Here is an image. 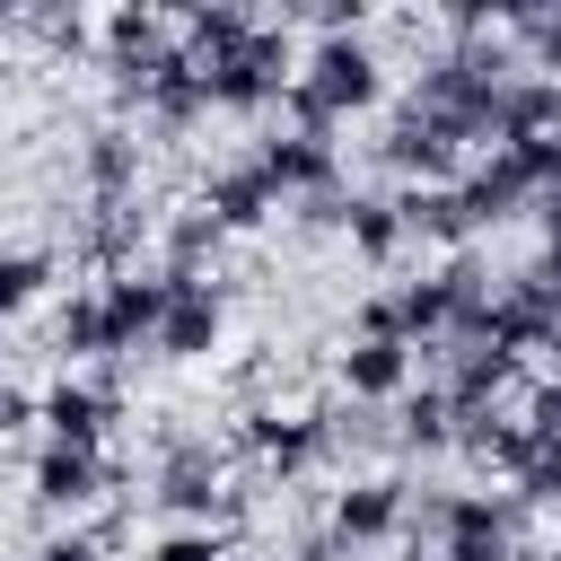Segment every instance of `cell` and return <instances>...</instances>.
Wrapping results in <instances>:
<instances>
[{
    "label": "cell",
    "instance_id": "cell-1",
    "mask_svg": "<svg viewBox=\"0 0 561 561\" xmlns=\"http://www.w3.org/2000/svg\"><path fill=\"white\" fill-rule=\"evenodd\" d=\"M228 456H237L228 438H210V430H184V421L167 412V421H158L149 500H158L167 517H202V526H210V517H219V500H228V482H237V473H228Z\"/></svg>",
    "mask_w": 561,
    "mask_h": 561
},
{
    "label": "cell",
    "instance_id": "cell-2",
    "mask_svg": "<svg viewBox=\"0 0 561 561\" xmlns=\"http://www.w3.org/2000/svg\"><path fill=\"white\" fill-rule=\"evenodd\" d=\"M298 88H307V96H316V114L342 131L351 114H368V105L386 96V61H377V44H368V35H316V44H307Z\"/></svg>",
    "mask_w": 561,
    "mask_h": 561
},
{
    "label": "cell",
    "instance_id": "cell-3",
    "mask_svg": "<svg viewBox=\"0 0 561 561\" xmlns=\"http://www.w3.org/2000/svg\"><path fill=\"white\" fill-rule=\"evenodd\" d=\"M123 377H131V359H96L88 377H53L44 386V438L53 447H96L105 456V430L123 421Z\"/></svg>",
    "mask_w": 561,
    "mask_h": 561
},
{
    "label": "cell",
    "instance_id": "cell-4",
    "mask_svg": "<svg viewBox=\"0 0 561 561\" xmlns=\"http://www.w3.org/2000/svg\"><path fill=\"white\" fill-rule=\"evenodd\" d=\"M377 167L386 175H403V184H465V131L447 123V114H430V105H394V123H386V140H377Z\"/></svg>",
    "mask_w": 561,
    "mask_h": 561
},
{
    "label": "cell",
    "instance_id": "cell-5",
    "mask_svg": "<svg viewBox=\"0 0 561 561\" xmlns=\"http://www.w3.org/2000/svg\"><path fill=\"white\" fill-rule=\"evenodd\" d=\"M158 219L167 210H149V202H88L70 219V263L96 272V280H123V272H140V245H149Z\"/></svg>",
    "mask_w": 561,
    "mask_h": 561
},
{
    "label": "cell",
    "instance_id": "cell-6",
    "mask_svg": "<svg viewBox=\"0 0 561 561\" xmlns=\"http://www.w3.org/2000/svg\"><path fill=\"white\" fill-rule=\"evenodd\" d=\"M123 482V465L114 456H96V447H35L26 456V500L44 508V517H79V508H96L105 491Z\"/></svg>",
    "mask_w": 561,
    "mask_h": 561
},
{
    "label": "cell",
    "instance_id": "cell-7",
    "mask_svg": "<svg viewBox=\"0 0 561 561\" xmlns=\"http://www.w3.org/2000/svg\"><path fill=\"white\" fill-rule=\"evenodd\" d=\"M403 517H412V482H403V473H359V482H342V491H333V508H324V526H333V543H342V552L403 535Z\"/></svg>",
    "mask_w": 561,
    "mask_h": 561
},
{
    "label": "cell",
    "instance_id": "cell-8",
    "mask_svg": "<svg viewBox=\"0 0 561 561\" xmlns=\"http://www.w3.org/2000/svg\"><path fill=\"white\" fill-rule=\"evenodd\" d=\"M193 202H202L228 237H254V228L280 210V184H272V175L254 167V149H245V158H228V167H202V193H193Z\"/></svg>",
    "mask_w": 561,
    "mask_h": 561
},
{
    "label": "cell",
    "instance_id": "cell-9",
    "mask_svg": "<svg viewBox=\"0 0 561 561\" xmlns=\"http://www.w3.org/2000/svg\"><path fill=\"white\" fill-rule=\"evenodd\" d=\"M175 280V272H167ZM219 333H228V289L219 280H175V298H167V324H158V359H210L219 351Z\"/></svg>",
    "mask_w": 561,
    "mask_h": 561
},
{
    "label": "cell",
    "instance_id": "cell-10",
    "mask_svg": "<svg viewBox=\"0 0 561 561\" xmlns=\"http://www.w3.org/2000/svg\"><path fill=\"white\" fill-rule=\"evenodd\" d=\"M96 298H105V333H114V359H131L140 342H158L175 280H167V272H123V280H96Z\"/></svg>",
    "mask_w": 561,
    "mask_h": 561
},
{
    "label": "cell",
    "instance_id": "cell-11",
    "mask_svg": "<svg viewBox=\"0 0 561 561\" xmlns=\"http://www.w3.org/2000/svg\"><path fill=\"white\" fill-rule=\"evenodd\" d=\"M254 167L280 184V202H316V193H342V158L333 140H307V131H272L254 149Z\"/></svg>",
    "mask_w": 561,
    "mask_h": 561
},
{
    "label": "cell",
    "instance_id": "cell-12",
    "mask_svg": "<svg viewBox=\"0 0 561 561\" xmlns=\"http://www.w3.org/2000/svg\"><path fill=\"white\" fill-rule=\"evenodd\" d=\"M79 184H88V202H140V131L131 123H88Z\"/></svg>",
    "mask_w": 561,
    "mask_h": 561
},
{
    "label": "cell",
    "instance_id": "cell-13",
    "mask_svg": "<svg viewBox=\"0 0 561 561\" xmlns=\"http://www.w3.org/2000/svg\"><path fill=\"white\" fill-rule=\"evenodd\" d=\"M333 377H342L351 403H403V394L421 386V351H412V342H351Z\"/></svg>",
    "mask_w": 561,
    "mask_h": 561
},
{
    "label": "cell",
    "instance_id": "cell-14",
    "mask_svg": "<svg viewBox=\"0 0 561 561\" xmlns=\"http://www.w3.org/2000/svg\"><path fill=\"white\" fill-rule=\"evenodd\" d=\"M394 210H403V228H412V237H430V245H447V254H473V237H482V219H473L465 184H403V193H394Z\"/></svg>",
    "mask_w": 561,
    "mask_h": 561
},
{
    "label": "cell",
    "instance_id": "cell-15",
    "mask_svg": "<svg viewBox=\"0 0 561 561\" xmlns=\"http://www.w3.org/2000/svg\"><path fill=\"white\" fill-rule=\"evenodd\" d=\"M465 202H473V219L482 228H508L517 210H535L543 193H535V175H526V158L517 149H491V158H473L465 167Z\"/></svg>",
    "mask_w": 561,
    "mask_h": 561
},
{
    "label": "cell",
    "instance_id": "cell-16",
    "mask_svg": "<svg viewBox=\"0 0 561 561\" xmlns=\"http://www.w3.org/2000/svg\"><path fill=\"white\" fill-rule=\"evenodd\" d=\"M219 254H228V228H219L202 202H184V210L158 219V272H175V280H210Z\"/></svg>",
    "mask_w": 561,
    "mask_h": 561
},
{
    "label": "cell",
    "instance_id": "cell-17",
    "mask_svg": "<svg viewBox=\"0 0 561 561\" xmlns=\"http://www.w3.org/2000/svg\"><path fill=\"white\" fill-rule=\"evenodd\" d=\"M456 430H465V412H456V394H447V386H430V377L394 403V456H447V447H456Z\"/></svg>",
    "mask_w": 561,
    "mask_h": 561
},
{
    "label": "cell",
    "instance_id": "cell-18",
    "mask_svg": "<svg viewBox=\"0 0 561 561\" xmlns=\"http://www.w3.org/2000/svg\"><path fill=\"white\" fill-rule=\"evenodd\" d=\"M175 35H184V53L210 70V61H228L237 44H254V35H263V18H254V9H237V0H202V9H175Z\"/></svg>",
    "mask_w": 561,
    "mask_h": 561
},
{
    "label": "cell",
    "instance_id": "cell-19",
    "mask_svg": "<svg viewBox=\"0 0 561 561\" xmlns=\"http://www.w3.org/2000/svg\"><path fill=\"white\" fill-rule=\"evenodd\" d=\"M202 114H210V79H202V61H193V53H175V61L158 70V88H149V123H158L167 140H184Z\"/></svg>",
    "mask_w": 561,
    "mask_h": 561
},
{
    "label": "cell",
    "instance_id": "cell-20",
    "mask_svg": "<svg viewBox=\"0 0 561 561\" xmlns=\"http://www.w3.org/2000/svg\"><path fill=\"white\" fill-rule=\"evenodd\" d=\"M456 447L482 465V473H526V456H535V430L526 421H508V412H465V430H456Z\"/></svg>",
    "mask_w": 561,
    "mask_h": 561
},
{
    "label": "cell",
    "instance_id": "cell-21",
    "mask_svg": "<svg viewBox=\"0 0 561 561\" xmlns=\"http://www.w3.org/2000/svg\"><path fill=\"white\" fill-rule=\"evenodd\" d=\"M552 131H561V79H543V70L508 79V96H500V149H517V140H552Z\"/></svg>",
    "mask_w": 561,
    "mask_h": 561
},
{
    "label": "cell",
    "instance_id": "cell-22",
    "mask_svg": "<svg viewBox=\"0 0 561 561\" xmlns=\"http://www.w3.org/2000/svg\"><path fill=\"white\" fill-rule=\"evenodd\" d=\"M53 351H61V368L114 359V333H105V298H96V289H70V298L53 307Z\"/></svg>",
    "mask_w": 561,
    "mask_h": 561
},
{
    "label": "cell",
    "instance_id": "cell-23",
    "mask_svg": "<svg viewBox=\"0 0 561 561\" xmlns=\"http://www.w3.org/2000/svg\"><path fill=\"white\" fill-rule=\"evenodd\" d=\"M342 237H351V254H359V263H394L412 228H403L394 193H351V228H342Z\"/></svg>",
    "mask_w": 561,
    "mask_h": 561
},
{
    "label": "cell",
    "instance_id": "cell-24",
    "mask_svg": "<svg viewBox=\"0 0 561 561\" xmlns=\"http://www.w3.org/2000/svg\"><path fill=\"white\" fill-rule=\"evenodd\" d=\"M53 280H61V245H35V237H26V245L0 254V307H9V316H26Z\"/></svg>",
    "mask_w": 561,
    "mask_h": 561
},
{
    "label": "cell",
    "instance_id": "cell-25",
    "mask_svg": "<svg viewBox=\"0 0 561 561\" xmlns=\"http://www.w3.org/2000/svg\"><path fill=\"white\" fill-rule=\"evenodd\" d=\"M500 35L526 44L543 79H561V9H500Z\"/></svg>",
    "mask_w": 561,
    "mask_h": 561
},
{
    "label": "cell",
    "instance_id": "cell-26",
    "mask_svg": "<svg viewBox=\"0 0 561 561\" xmlns=\"http://www.w3.org/2000/svg\"><path fill=\"white\" fill-rule=\"evenodd\" d=\"M351 342H412V324H403V298H394V289H368V298L351 307Z\"/></svg>",
    "mask_w": 561,
    "mask_h": 561
},
{
    "label": "cell",
    "instance_id": "cell-27",
    "mask_svg": "<svg viewBox=\"0 0 561 561\" xmlns=\"http://www.w3.org/2000/svg\"><path fill=\"white\" fill-rule=\"evenodd\" d=\"M508 491H526L535 508H561V438H535V456H526V473Z\"/></svg>",
    "mask_w": 561,
    "mask_h": 561
},
{
    "label": "cell",
    "instance_id": "cell-28",
    "mask_svg": "<svg viewBox=\"0 0 561 561\" xmlns=\"http://www.w3.org/2000/svg\"><path fill=\"white\" fill-rule=\"evenodd\" d=\"M140 561H228V535L219 526H184V535H158Z\"/></svg>",
    "mask_w": 561,
    "mask_h": 561
},
{
    "label": "cell",
    "instance_id": "cell-29",
    "mask_svg": "<svg viewBox=\"0 0 561 561\" xmlns=\"http://www.w3.org/2000/svg\"><path fill=\"white\" fill-rule=\"evenodd\" d=\"M526 430H535V438H561V359L526 386Z\"/></svg>",
    "mask_w": 561,
    "mask_h": 561
},
{
    "label": "cell",
    "instance_id": "cell-30",
    "mask_svg": "<svg viewBox=\"0 0 561 561\" xmlns=\"http://www.w3.org/2000/svg\"><path fill=\"white\" fill-rule=\"evenodd\" d=\"M447 561H543V552H526L517 535H465V543H447Z\"/></svg>",
    "mask_w": 561,
    "mask_h": 561
},
{
    "label": "cell",
    "instance_id": "cell-31",
    "mask_svg": "<svg viewBox=\"0 0 561 561\" xmlns=\"http://www.w3.org/2000/svg\"><path fill=\"white\" fill-rule=\"evenodd\" d=\"M26 552H35V561H105V543H96V535H70V526L44 535V543H26Z\"/></svg>",
    "mask_w": 561,
    "mask_h": 561
},
{
    "label": "cell",
    "instance_id": "cell-32",
    "mask_svg": "<svg viewBox=\"0 0 561 561\" xmlns=\"http://www.w3.org/2000/svg\"><path fill=\"white\" fill-rule=\"evenodd\" d=\"M412 561H447V552H412Z\"/></svg>",
    "mask_w": 561,
    "mask_h": 561
},
{
    "label": "cell",
    "instance_id": "cell-33",
    "mask_svg": "<svg viewBox=\"0 0 561 561\" xmlns=\"http://www.w3.org/2000/svg\"><path fill=\"white\" fill-rule=\"evenodd\" d=\"M254 561H289V552H254Z\"/></svg>",
    "mask_w": 561,
    "mask_h": 561
},
{
    "label": "cell",
    "instance_id": "cell-34",
    "mask_svg": "<svg viewBox=\"0 0 561 561\" xmlns=\"http://www.w3.org/2000/svg\"><path fill=\"white\" fill-rule=\"evenodd\" d=\"M18 561H35V552H18Z\"/></svg>",
    "mask_w": 561,
    "mask_h": 561
}]
</instances>
